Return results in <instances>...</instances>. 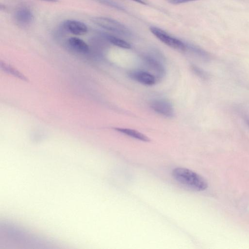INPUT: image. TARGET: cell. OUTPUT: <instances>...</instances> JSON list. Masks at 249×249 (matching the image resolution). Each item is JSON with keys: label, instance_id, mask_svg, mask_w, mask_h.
Returning <instances> with one entry per match:
<instances>
[{"label": "cell", "instance_id": "1", "mask_svg": "<svg viewBox=\"0 0 249 249\" xmlns=\"http://www.w3.org/2000/svg\"><path fill=\"white\" fill-rule=\"evenodd\" d=\"M172 176L180 183L196 191H204L208 187V183L202 177L188 169L176 168L173 170Z\"/></svg>", "mask_w": 249, "mask_h": 249}, {"label": "cell", "instance_id": "2", "mask_svg": "<svg viewBox=\"0 0 249 249\" xmlns=\"http://www.w3.org/2000/svg\"><path fill=\"white\" fill-rule=\"evenodd\" d=\"M92 20L97 26L115 34L125 36L132 34L128 28L115 19L99 17L93 18Z\"/></svg>", "mask_w": 249, "mask_h": 249}, {"label": "cell", "instance_id": "3", "mask_svg": "<svg viewBox=\"0 0 249 249\" xmlns=\"http://www.w3.org/2000/svg\"><path fill=\"white\" fill-rule=\"evenodd\" d=\"M149 29L153 35L168 46L181 51L187 49V44L181 40L171 36L164 30L154 26L151 27Z\"/></svg>", "mask_w": 249, "mask_h": 249}, {"label": "cell", "instance_id": "4", "mask_svg": "<svg viewBox=\"0 0 249 249\" xmlns=\"http://www.w3.org/2000/svg\"><path fill=\"white\" fill-rule=\"evenodd\" d=\"M150 107L157 113L166 117L172 118L174 115V110L172 104L165 99H156L150 103Z\"/></svg>", "mask_w": 249, "mask_h": 249}, {"label": "cell", "instance_id": "5", "mask_svg": "<svg viewBox=\"0 0 249 249\" xmlns=\"http://www.w3.org/2000/svg\"><path fill=\"white\" fill-rule=\"evenodd\" d=\"M143 64L149 72L153 74L157 80L160 79L165 75V71L162 65L156 58L149 55L143 58Z\"/></svg>", "mask_w": 249, "mask_h": 249}, {"label": "cell", "instance_id": "6", "mask_svg": "<svg viewBox=\"0 0 249 249\" xmlns=\"http://www.w3.org/2000/svg\"><path fill=\"white\" fill-rule=\"evenodd\" d=\"M62 25L66 30L74 35H84L88 31V27L84 23L76 20H65Z\"/></svg>", "mask_w": 249, "mask_h": 249}, {"label": "cell", "instance_id": "7", "mask_svg": "<svg viewBox=\"0 0 249 249\" xmlns=\"http://www.w3.org/2000/svg\"><path fill=\"white\" fill-rule=\"evenodd\" d=\"M130 77L133 80L146 86H152L157 82L156 78L150 72L141 70L130 72Z\"/></svg>", "mask_w": 249, "mask_h": 249}, {"label": "cell", "instance_id": "8", "mask_svg": "<svg viewBox=\"0 0 249 249\" xmlns=\"http://www.w3.org/2000/svg\"><path fill=\"white\" fill-rule=\"evenodd\" d=\"M67 44L69 48L73 51L80 53H86L89 51V47L82 39L71 37L67 40Z\"/></svg>", "mask_w": 249, "mask_h": 249}, {"label": "cell", "instance_id": "9", "mask_svg": "<svg viewBox=\"0 0 249 249\" xmlns=\"http://www.w3.org/2000/svg\"><path fill=\"white\" fill-rule=\"evenodd\" d=\"M16 21L22 25H27L31 23L34 20V15L28 9L20 8L16 11L15 15Z\"/></svg>", "mask_w": 249, "mask_h": 249}, {"label": "cell", "instance_id": "10", "mask_svg": "<svg viewBox=\"0 0 249 249\" xmlns=\"http://www.w3.org/2000/svg\"><path fill=\"white\" fill-rule=\"evenodd\" d=\"M115 129L122 134L141 141L148 142L150 141L148 137L134 129L122 127H116Z\"/></svg>", "mask_w": 249, "mask_h": 249}, {"label": "cell", "instance_id": "11", "mask_svg": "<svg viewBox=\"0 0 249 249\" xmlns=\"http://www.w3.org/2000/svg\"><path fill=\"white\" fill-rule=\"evenodd\" d=\"M104 35L105 38L109 42L116 46L126 49H129L131 48L129 43L119 37L107 34H105Z\"/></svg>", "mask_w": 249, "mask_h": 249}, {"label": "cell", "instance_id": "12", "mask_svg": "<svg viewBox=\"0 0 249 249\" xmlns=\"http://www.w3.org/2000/svg\"><path fill=\"white\" fill-rule=\"evenodd\" d=\"M191 69L195 74L200 78L204 79L208 78L207 73L200 68L193 65L192 66Z\"/></svg>", "mask_w": 249, "mask_h": 249}, {"label": "cell", "instance_id": "13", "mask_svg": "<svg viewBox=\"0 0 249 249\" xmlns=\"http://www.w3.org/2000/svg\"><path fill=\"white\" fill-rule=\"evenodd\" d=\"M169 3L173 4H179L184 3L196 0H167Z\"/></svg>", "mask_w": 249, "mask_h": 249}, {"label": "cell", "instance_id": "14", "mask_svg": "<svg viewBox=\"0 0 249 249\" xmlns=\"http://www.w3.org/2000/svg\"><path fill=\"white\" fill-rule=\"evenodd\" d=\"M134 1H135L137 3H139L142 4H145V2L143 0H131Z\"/></svg>", "mask_w": 249, "mask_h": 249}, {"label": "cell", "instance_id": "15", "mask_svg": "<svg viewBox=\"0 0 249 249\" xmlns=\"http://www.w3.org/2000/svg\"><path fill=\"white\" fill-rule=\"evenodd\" d=\"M44 0V1H49V2H55L58 1V0Z\"/></svg>", "mask_w": 249, "mask_h": 249}, {"label": "cell", "instance_id": "16", "mask_svg": "<svg viewBox=\"0 0 249 249\" xmlns=\"http://www.w3.org/2000/svg\"><path fill=\"white\" fill-rule=\"evenodd\" d=\"M246 122H247V124H248V125L249 126V119L246 120Z\"/></svg>", "mask_w": 249, "mask_h": 249}]
</instances>
